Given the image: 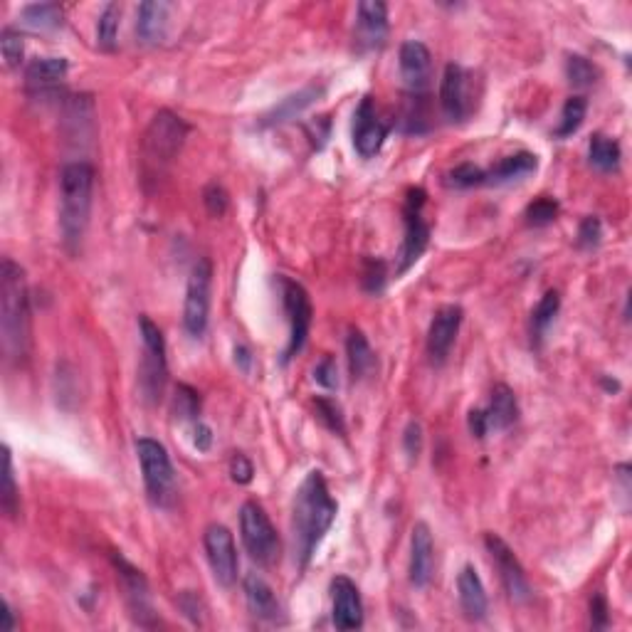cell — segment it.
<instances>
[{"mask_svg": "<svg viewBox=\"0 0 632 632\" xmlns=\"http://www.w3.org/2000/svg\"><path fill=\"white\" fill-rule=\"evenodd\" d=\"M336 514H339V504L331 497L326 477L319 470H312L297 489L292 509V536L299 568H307L312 563L321 541L334 526Z\"/></svg>", "mask_w": 632, "mask_h": 632, "instance_id": "cell-1", "label": "cell"}, {"mask_svg": "<svg viewBox=\"0 0 632 632\" xmlns=\"http://www.w3.org/2000/svg\"><path fill=\"white\" fill-rule=\"evenodd\" d=\"M0 334L5 358L23 363L30 351V294L25 270L10 257L0 265Z\"/></svg>", "mask_w": 632, "mask_h": 632, "instance_id": "cell-2", "label": "cell"}, {"mask_svg": "<svg viewBox=\"0 0 632 632\" xmlns=\"http://www.w3.org/2000/svg\"><path fill=\"white\" fill-rule=\"evenodd\" d=\"M94 193V166L72 161L60 173V235L67 252L77 255L89 228Z\"/></svg>", "mask_w": 632, "mask_h": 632, "instance_id": "cell-3", "label": "cell"}, {"mask_svg": "<svg viewBox=\"0 0 632 632\" xmlns=\"http://www.w3.org/2000/svg\"><path fill=\"white\" fill-rule=\"evenodd\" d=\"M188 124L171 109H161L151 119L149 129L144 134V173L146 178H161L173 158L181 154L183 144L188 139Z\"/></svg>", "mask_w": 632, "mask_h": 632, "instance_id": "cell-4", "label": "cell"}, {"mask_svg": "<svg viewBox=\"0 0 632 632\" xmlns=\"http://www.w3.org/2000/svg\"><path fill=\"white\" fill-rule=\"evenodd\" d=\"M139 334H141V363H139V393L144 403L158 405L168 383V358H166V339L158 324L151 316H139Z\"/></svg>", "mask_w": 632, "mask_h": 632, "instance_id": "cell-5", "label": "cell"}, {"mask_svg": "<svg viewBox=\"0 0 632 632\" xmlns=\"http://www.w3.org/2000/svg\"><path fill=\"white\" fill-rule=\"evenodd\" d=\"M136 457H139L141 474H144V487L149 502L158 509H168L176 502V470H173L171 455L166 447L154 437H139L136 440Z\"/></svg>", "mask_w": 632, "mask_h": 632, "instance_id": "cell-6", "label": "cell"}, {"mask_svg": "<svg viewBox=\"0 0 632 632\" xmlns=\"http://www.w3.org/2000/svg\"><path fill=\"white\" fill-rule=\"evenodd\" d=\"M479 97H482V84L467 67L450 65L445 67L440 79V107L450 121H467L477 112Z\"/></svg>", "mask_w": 632, "mask_h": 632, "instance_id": "cell-7", "label": "cell"}, {"mask_svg": "<svg viewBox=\"0 0 632 632\" xmlns=\"http://www.w3.org/2000/svg\"><path fill=\"white\" fill-rule=\"evenodd\" d=\"M279 297H282V307L284 314H287L289 321V341L287 349H284L282 361L289 363L294 356L302 354V349L307 346L309 339V329H312V319H314V309H312V299H309V292L294 279L279 275Z\"/></svg>", "mask_w": 632, "mask_h": 632, "instance_id": "cell-8", "label": "cell"}, {"mask_svg": "<svg viewBox=\"0 0 632 632\" xmlns=\"http://www.w3.org/2000/svg\"><path fill=\"white\" fill-rule=\"evenodd\" d=\"M240 536H242V544H245V551L250 553L252 561H257L260 566H272V563L279 558L277 529L272 526L265 507L257 504L255 499L242 504Z\"/></svg>", "mask_w": 632, "mask_h": 632, "instance_id": "cell-9", "label": "cell"}, {"mask_svg": "<svg viewBox=\"0 0 632 632\" xmlns=\"http://www.w3.org/2000/svg\"><path fill=\"white\" fill-rule=\"evenodd\" d=\"M425 196L423 188H410L405 193V205H403V245L398 250V267H395V275H405L415 262L423 257V252L428 250L430 242V225L425 223L423 208H425Z\"/></svg>", "mask_w": 632, "mask_h": 632, "instance_id": "cell-10", "label": "cell"}, {"mask_svg": "<svg viewBox=\"0 0 632 632\" xmlns=\"http://www.w3.org/2000/svg\"><path fill=\"white\" fill-rule=\"evenodd\" d=\"M210 287H213V262L200 257L193 265L183 302V329L191 339H203L210 319Z\"/></svg>", "mask_w": 632, "mask_h": 632, "instance_id": "cell-11", "label": "cell"}, {"mask_svg": "<svg viewBox=\"0 0 632 632\" xmlns=\"http://www.w3.org/2000/svg\"><path fill=\"white\" fill-rule=\"evenodd\" d=\"M484 549H487L489 558H492V563H494V568H497L499 581H502V586H504V591H507L509 600H512V603H519V605L529 603L534 591H531L529 576H526L524 566H521V561L516 558L512 546H509L499 534H492V531H487V534H484Z\"/></svg>", "mask_w": 632, "mask_h": 632, "instance_id": "cell-12", "label": "cell"}, {"mask_svg": "<svg viewBox=\"0 0 632 632\" xmlns=\"http://www.w3.org/2000/svg\"><path fill=\"white\" fill-rule=\"evenodd\" d=\"M112 563H114V568H117L119 586H121V591H124V600L131 610V618H134L141 628H151V625H156L149 581H146L144 573H141L134 563L126 561L121 553H112Z\"/></svg>", "mask_w": 632, "mask_h": 632, "instance_id": "cell-13", "label": "cell"}, {"mask_svg": "<svg viewBox=\"0 0 632 632\" xmlns=\"http://www.w3.org/2000/svg\"><path fill=\"white\" fill-rule=\"evenodd\" d=\"M203 546L215 583L223 588H233L237 581V566H240V563H237L235 539L233 534H230L228 526L210 524L203 534Z\"/></svg>", "mask_w": 632, "mask_h": 632, "instance_id": "cell-14", "label": "cell"}, {"mask_svg": "<svg viewBox=\"0 0 632 632\" xmlns=\"http://www.w3.org/2000/svg\"><path fill=\"white\" fill-rule=\"evenodd\" d=\"M462 316L465 312L457 304H445L433 314V321L428 326V339H425V351H428V361L433 366H442L450 356L457 334H460Z\"/></svg>", "mask_w": 632, "mask_h": 632, "instance_id": "cell-15", "label": "cell"}, {"mask_svg": "<svg viewBox=\"0 0 632 632\" xmlns=\"http://www.w3.org/2000/svg\"><path fill=\"white\" fill-rule=\"evenodd\" d=\"M398 67L408 94H428L430 77H433V55L425 42L405 40L398 52Z\"/></svg>", "mask_w": 632, "mask_h": 632, "instance_id": "cell-16", "label": "cell"}, {"mask_svg": "<svg viewBox=\"0 0 632 632\" xmlns=\"http://www.w3.org/2000/svg\"><path fill=\"white\" fill-rule=\"evenodd\" d=\"M331 620L341 632L363 628L361 591L349 576H336L331 581Z\"/></svg>", "mask_w": 632, "mask_h": 632, "instance_id": "cell-17", "label": "cell"}, {"mask_svg": "<svg viewBox=\"0 0 632 632\" xmlns=\"http://www.w3.org/2000/svg\"><path fill=\"white\" fill-rule=\"evenodd\" d=\"M388 126L378 119L373 97H363L354 114V149L361 158H376L388 139Z\"/></svg>", "mask_w": 632, "mask_h": 632, "instance_id": "cell-18", "label": "cell"}, {"mask_svg": "<svg viewBox=\"0 0 632 632\" xmlns=\"http://www.w3.org/2000/svg\"><path fill=\"white\" fill-rule=\"evenodd\" d=\"M435 576V541L433 531L425 521H418L410 531V561L408 578L415 588H428Z\"/></svg>", "mask_w": 632, "mask_h": 632, "instance_id": "cell-19", "label": "cell"}, {"mask_svg": "<svg viewBox=\"0 0 632 632\" xmlns=\"http://www.w3.org/2000/svg\"><path fill=\"white\" fill-rule=\"evenodd\" d=\"M388 5L363 0L356 5V45L361 50H381L388 40Z\"/></svg>", "mask_w": 632, "mask_h": 632, "instance_id": "cell-20", "label": "cell"}, {"mask_svg": "<svg viewBox=\"0 0 632 632\" xmlns=\"http://www.w3.org/2000/svg\"><path fill=\"white\" fill-rule=\"evenodd\" d=\"M70 72V62L65 57H38L25 70V89L30 97H52L60 92V84L65 82Z\"/></svg>", "mask_w": 632, "mask_h": 632, "instance_id": "cell-21", "label": "cell"}, {"mask_svg": "<svg viewBox=\"0 0 632 632\" xmlns=\"http://www.w3.org/2000/svg\"><path fill=\"white\" fill-rule=\"evenodd\" d=\"M242 591H245V603L252 618L272 625L284 623V610L275 588H272L260 573H247L245 581H242Z\"/></svg>", "mask_w": 632, "mask_h": 632, "instance_id": "cell-22", "label": "cell"}, {"mask_svg": "<svg viewBox=\"0 0 632 632\" xmlns=\"http://www.w3.org/2000/svg\"><path fill=\"white\" fill-rule=\"evenodd\" d=\"M171 10L173 5L163 3V0H146V3H141L139 13H136V35H139V42H144V45H158V42L166 40Z\"/></svg>", "mask_w": 632, "mask_h": 632, "instance_id": "cell-23", "label": "cell"}, {"mask_svg": "<svg viewBox=\"0 0 632 632\" xmlns=\"http://www.w3.org/2000/svg\"><path fill=\"white\" fill-rule=\"evenodd\" d=\"M457 598H460L462 613H465L467 620L477 623V620L487 618L489 598L474 566H465L460 571V576H457Z\"/></svg>", "mask_w": 632, "mask_h": 632, "instance_id": "cell-24", "label": "cell"}, {"mask_svg": "<svg viewBox=\"0 0 632 632\" xmlns=\"http://www.w3.org/2000/svg\"><path fill=\"white\" fill-rule=\"evenodd\" d=\"M484 420H487L489 433H502L509 430L519 420V403H516V395L507 383H497L489 395L487 408H482Z\"/></svg>", "mask_w": 632, "mask_h": 632, "instance_id": "cell-25", "label": "cell"}, {"mask_svg": "<svg viewBox=\"0 0 632 632\" xmlns=\"http://www.w3.org/2000/svg\"><path fill=\"white\" fill-rule=\"evenodd\" d=\"M539 168V156L531 154V151H519V154L504 156L494 163L492 168H487V181L484 186H507V183L524 181L526 176L536 173Z\"/></svg>", "mask_w": 632, "mask_h": 632, "instance_id": "cell-26", "label": "cell"}, {"mask_svg": "<svg viewBox=\"0 0 632 632\" xmlns=\"http://www.w3.org/2000/svg\"><path fill=\"white\" fill-rule=\"evenodd\" d=\"M321 94H324V87H321V84H307V87H302L299 92H292L289 97L279 99L275 107H272L270 112L262 117L260 124L262 126L287 124V121L297 119L299 114L304 112V109L312 107V104L321 97Z\"/></svg>", "mask_w": 632, "mask_h": 632, "instance_id": "cell-27", "label": "cell"}, {"mask_svg": "<svg viewBox=\"0 0 632 632\" xmlns=\"http://www.w3.org/2000/svg\"><path fill=\"white\" fill-rule=\"evenodd\" d=\"M94 99L89 94L65 99V124L70 126L67 136L79 141H92L94 136Z\"/></svg>", "mask_w": 632, "mask_h": 632, "instance_id": "cell-28", "label": "cell"}, {"mask_svg": "<svg viewBox=\"0 0 632 632\" xmlns=\"http://www.w3.org/2000/svg\"><path fill=\"white\" fill-rule=\"evenodd\" d=\"M346 356H349V371L354 381H363L376 368V354H373L371 344H368L366 334L361 329H349Z\"/></svg>", "mask_w": 632, "mask_h": 632, "instance_id": "cell-29", "label": "cell"}, {"mask_svg": "<svg viewBox=\"0 0 632 632\" xmlns=\"http://www.w3.org/2000/svg\"><path fill=\"white\" fill-rule=\"evenodd\" d=\"M20 23L35 33H50L62 28V5L60 3H30L20 10Z\"/></svg>", "mask_w": 632, "mask_h": 632, "instance_id": "cell-30", "label": "cell"}, {"mask_svg": "<svg viewBox=\"0 0 632 632\" xmlns=\"http://www.w3.org/2000/svg\"><path fill=\"white\" fill-rule=\"evenodd\" d=\"M558 312H561V294L556 289H549L539 299L534 312H531V341H534V346H541V341H544L549 326L556 321Z\"/></svg>", "mask_w": 632, "mask_h": 632, "instance_id": "cell-31", "label": "cell"}, {"mask_svg": "<svg viewBox=\"0 0 632 632\" xmlns=\"http://www.w3.org/2000/svg\"><path fill=\"white\" fill-rule=\"evenodd\" d=\"M620 158H623V151H620L618 141L605 134H593L591 144H588V161L593 168H598L600 173H613L618 171Z\"/></svg>", "mask_w": 632, "mask_h": 632, "instance_id": "cell-32", "label": "cell"}, {"mask_svg": "<svg viewBox=\"0 0 632 632\" xmlns=\"http://www.w3.org/2000/svg\"><path fill=\"white\" fill-rule=\"evenodd\" d=\"M0 509L8 519H18L20 514V492L15 484L13 470V452L8 445H3V489H0Z\"/></svg>", "mask_w": 632, "mask_h": 632, "instance_id": "cell-33", "label": "cell"}, {"mask_svg": "<svg viewBox=\"0 0 632 632\" xmlns=\"http://www.w3.org/2000/svg\"><path fill=\"white\" fill-rule=\"evenodd\" d=\"M586 114H588V99L586 97H581V94H576V97H568L566 104H563V109H561V121H558L553 136H556V139H568V136H573L578 129H581L583 121H586Z\"/></svg>", "mask_w": 632, "mask_h": 632, "instance_id": "cell-34", "label": "cell"}, {"mask_svg": "<svg viewBox=\"0 0 632 632\" xmlns=\"http://www.w3.org/2000/svg\"><path fill=\"white\" fill-rule=\"evenodd\" d=\"M119 18H121V5L119 3H107V5H104L102 13H99V20H97V45L102 47V50H107V52L117 50Z\"/></svg>", "mask_w": 632, "mask_h": 632, "instance_id": "cell-35", "label": "cell"}, {"mask_svg": "<svg viewBox=\"0 0 632 632\" xmlns=\"http://www.w3.org/2000/svg\"><path fill=\"white\" fill-rule=\"evenodd\" d=\"M314 413L324 428H329L331 433L339 437H346V420L341 413V405L334 398H326V395H316L314 398Z\"/></svg>", "mask_w": 632, "mask_h": 632, "instance_id": "cell-36", "label": "cell"}, {"mask_svg": "<svg viewBox=\"0 0 632 632\" xmlns=\"http://www.w3.org/2000/svg\"><path fill=\"white\" fill-rule=\"evenodd\" d=\"M566 77H568V82L573 84V87L586 89V87H593V84L598 82L600 72H598V67H595L593 62L588 60V57L568 55L566 57Z\"/></svg>", "mask_w": 632, "mask_h": 632, "instance_id": "cell-37", "label": "cell"}, {"mask_svg": "<svg viewBox=\"0 0 632 632\" xmlns=\"http://www.w3.org/2000/svg\"><path fill=\"white\" fill-rule=\"evenodd\" d=\"M173 413L181 420H200V393L188 383H178L176 395H173Z\"/></svg>", "mask_w": 632, "mask_h": 632, "instance_id": "cell-38", "label": "cell"}, {"mask_svg": "<svg viewBox=\"0 0 632 632\" xmlns=\"http://www.w3.org/2000/svg\"><path fill=\"white\" fill-rule=\"evenodd\" d=\"M487 181V173H484L482 166H474V163H460V166L452 168L447 173V186L457 188V191H467V188H477L484 186Z\"/></svg>", "mask_w": 632, "mask_h": 632, "instance_id": "cell-39", "label": "cell"}, {"mask_svg": "<svg viewBox=\"0 0 632 632\" xmlns=\"http://www.w3.org/2000/svg\"><path fill=\"white\" fill-rule=\"evenodd\" d=\"M388 284V267L383 260H376V257H366L363 260V270H361V287L363 292L368 294H381Z\"/></svg>", "mask_w": 632, "mask_h": 632, "instance_id": "cell-40", "label": "cell"}, {"mask_svg": "<svg viewBox=\"0 0 632 632\" xmlns=\"http://www.w3.org/2000/svg\"><path fill=\"white\" fill-rule=\"evenodd\" d=\"M524 218L531 228H546V225H551L558 218V200L549 196L536 198L534 203L526 205Z\"/></svg>", "mask_w": 632, "mask_h": 632, "instance_id": "cell-41", "label": "cell"}, {"mask_svg": "<svg viewBox=\"0 0 632 632\" xmlns=\"http://www.w3.org/2000/svg\"><path fill=\"white\" fill-rule=\"evenodd\" d=\"M0 52H3V60L10 70H18L23 65L25 57V40L23 35L15 33L13 28H5L0 35Z\"/></svg>", "mask_w": 632, "mask_h": 632, "instance_id": "cell-42", "label": "cell"}, {"mask_svg": "<svg viewBox=\"0 0 632 632\" xmlns=\"http://www.w3.org/2000/svg\"><path fill=\"white\" fill-rule=\"evenodd\" d=\"M423 442H425L423 425H420V420H410L403 430V452L410 462H418L420 452H423Z\"/></svg>", "mask_w": 632, "mask_h": 632, "instance_id": "cell-43", "label": "cell"}, {"mask_svg": "<svg viewBox=\"0 0 632 632\" xmlns=\"http://www.w3.org/2000/svg\"><path fill=\"white\" fill-rule=\"evenodd\" d=\"M600 237H603V223H600V218H595V215L583 218L581 225H578V235H576L578 247H583V250H593V247L600 245Z\"/></svg>", "mask_w": 632, "mask_h": 632, "instance_id": "cell-44", "label": "cell"}, {"mask_svg": "<svg viewBox=\"0 0 632 632\" xmlns=\"http://www.w3.org/2000/svg\"><path fill=\"white\" fill-rule=\"evenodd\" d=\"M203 203H205V208H208L210 215L220 218V215H225V210H228L230 196H228V191L220 186V183H208V186L203 188Z\"/></svg>", "mask_w": 632, "mask_h": 632, "instance_id": "cell-45", "label": "cell"}, {"mask_svg": "<svg viewBox=\"0 0 632 632\" xmlns=\"http://www.w3.org/2000/svg\"><path fill=\"white\" fill-rule=\"evenodd\" d=\"M314 381L319 383L326 391H336L339 388V368H336V361L331 356H324L319 363L314 366Z\"/></svg>", "mask_w": 632, "mask_h": 632, "instance_id": "cell-46", "label": "cell"}, {"mask_svg": "<svg viewBox=\"0 0 632 632\" xmlns=\"http://www.w3.org/2000/svg\"><path fill=\"white\" fill-rule=\"evenodd\" d=\"M230 477H233V482L237 484L252 482V477H255V465H252V460L245 452H235V455L230 457Z\"/></svg>", "mask_w": 632, "mask_h": 632, "instance_id": "cell-47", "label": "cell"}, {"mask_svg": "<svg viewBox=\"0 0 632 632\" xmlns=\"http://www.w3.org/2000/svg\"><path fill=\"white\" fill-rule=\"evenodd\" d=\"M591 628L593 630L610 628V610H608V600H605L603 593H595L591 598Z\"/></svg>", "mask_w": 632, "mask_h": 632, "instance_id": "cell-48", "label": "cell"}, {"mask_svg": "<svg viewBox=\"0 0 632 632\" xmlns=\"http://www.w3.org/2000/svg\"><path fill=\"white\" fill-rule=\"evenodd\" d=\"M178 605L186 613V618H191L193 623L200 625V615H203V605H200V598L193 591H183L181 598H178Z\"/></svg>", "mask_w": 632, "mask_h": 632, "instance_id": "cell-49", "label": "cell"}, {"mask_svg": "<svg viewBox=\"0 0 632 632\" xmlns=\"http://www.w3.org/2000/svg\"><path fill=\"white\" fill-rule=\"evenodd\" d=\"M193 445H196L198 452H208L213 447V430L203 420L193 423Z\"/></svg>", "mask_w": 632, "mask_h": 632, "instance_id": "cell-50", "label": "cell"}, {"mask_svg": "<svg viewBox=\"0 0 632 632\" xmlns=\"http://www.w3.org/2000/svg\"><path fill=\"white\" fill-rule=\"evenodd\" d=\"M467 428H470V433L477 437V440H484V437L489 435L487 420H484L482 408H472L470 410V415H467Z\"/></svg>", "mask_w": 632, "mask_h": 632, "instance_id": "cell-51", "label": "cell"}, {"mask_svg": "<svg viewBox=\"0 0 632 632\" xmlns=\"http://www.w3.org/2000/svg\"><path fill=\"white\" fill-rule=\"evenodd\" d=\"M3 630H5V632H13V630H15L13 608H10L8 600H5V603H3Z\"/></svg>", "mask_w": 632, "mask_h": 632, "instance_id": "cell-52", "label": "cell"}, {"mask_svg": "<svg viewBox=\"0 0 632 632\" xmlns=\"http://www.w3.org/2000/svg\"><path fill=\"white\" fill-rule=\"evenodd\" d=\"M235 361H240L242 363V368H250V363H252V356H250V351L245 349V346H235Z\"/></svg>", "mask_w": 632, "mask_h": 632, "instance_id": "cell-53", "label": "cell"}, {"mask_svg": "<svg viewBox=\"0 0 632 632\" xmlns=\"http://www.w3.org/2000/svg\"><path fill=\"white\" fill-rule=\"evenodd\" d=\"M603 388L608 393H618L620 391V383L618 381H610V378H603Z\"/></svg>", "mask_w": 632, "mask_h": 632, "instance_id": "cell-54", "label": "cell"}]
</instances>
